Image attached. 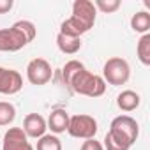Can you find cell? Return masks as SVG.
<instances>
[{"mask_svg": "<svg viewBox=\"0 0 150 150\" xmlns=\"http://www.w3.org/2000/svg\"><path fill=\"white\" fill-rule=\"evenodd\" d=\"M97 18V9L90 0H74L72 4V16L62 21L60 34L71 35V37H81L87 34Z\"/></svg>", "mask_w": 150, "mask_h": 150, "instance_id": "cell-1", "label": "cell"}, {"mask_svg": "<svg viewBox=\"0 0 150 150\" xmlns=\"http://www.w3.org/2000/svg\"><path fill=\"white\" fill-rule=\"evenodd\" d=\"M37 28L28 20H20L9 28H0V51L14 53L35 39Z\"/></svg>", "mask_w": 150, "mask_h": 150, "instance_id": "cell-2", "label": "cell"}, {"mask_svg": "<svg viewBox=\"0 0 150 150\" xmlns=\"http://www.w3.org/2000/svg\"><path fill=\"white\" fill-rule=\"evenodd\" d=\"M69 88L74 94L87 96V97H101L106 92V81L103 76L94 74L87 69H81L69 83Z\"/></svg>", "mask_w": 150, "mask_h": 150, "instance_id": "cell-3", "label": "cell"}, {"mask_svg": "<svg viewBox=\"0 0 150 150\" xmlns=\"http://www.w3.org/2000/svg\"><path fill=\"white\" fill-rule=\"evenodd\" d=\"M131 78V67L125 58L122 57H111L106 60L103 67V80L113 87H122Z\"/></svg>", "mask_w": 150, "mask_h": 150, "instance_id": "cell-4", "label": "cell"}, {"mask_svg": "<svg viewBox=\"0 0 150 150\" xmlns=\"http://www.w3.org/2000/svg\"><path fill=\"white\" fill-rule=\"evenodd\" d=\"M110 132L118 138L120 141H124L125 145L132 146L139 136V125L138 122L129 117V115H118L111 120V125H110Z\"/></svg>", "mask_w": 150, "mask_h": 150, "instance_id": "cell-5", "label": "cell"}, {"mask_svg": "<svg viewBox=\"0 0 150 150\" xmlns=\"http://www.w3.org/2000/svg\"><path fill=\"white\" fill-rule=\"evenodd\" d=\"M99 127H97V120L90 115L80 113V115H72L69 118V127L67 132L72 138H78V139H92L96 138Z\"/></svg>", "mask_w": 150, "mask_h": 150, "instance_id": "cell-6", "label": "cell"}, {"mask_svg": "<svg viewBox=\"0 0 150 150\" xmlns=\"http://www.w3.org/2000/svg\"><path fill=\"white\" fill-rule=\"evenodd\" d=\"M53 76V71H51V64L46 60V58H32L27 65V80L28 83L35 85V87H41V85H46Z\"/></svg>", "mask_w": 150, "mask_h": 150, "instance_id": "cell-7", "label": "cell"}, {"mask_svg": "<svg viewBox=\"0 0 150 150\" xmlns=\"http://www.w3.org/2000/svg\"><path fill=\"white\" fill-rule=\"evenodd\" d=\"M23 88V76L7 67H0V94L4 96H14Z\"/></svg>", "mask_w": 150, "mask_h": 150, "instance_id": "cell-8", "label": "cell"}, {"mask_svg": "<svg viewBox=\"0 0 150 150\" xmlns=\"http://www.w3.org/2000/svg\"><path fill=\"white\" fill-rule=\"evenodd\" d=\"M2 150H34V146L21 127H9V131L4 134Z\"/></svg>", "mask_w": 150, "mask_h": 150, "instance_id": "cell-9", "label": "cell"}, {"mask_svg": "<svg viewBox=\"0 0 150 150\" xmlns=\"http://www.w3.org/2000/svg\"><path fill=\"white\" fill-rule=\"evenodd\" d=\"M21 129L27 134V138L39 139L41 136L46 134L48 125H46V120H44L42 115H39V113H28L25 117V120H23V127Z\"/></svg>", "mask_w": 150, "mask_h": 150, "instance_id": "cell-10", "label": "cell"}, {"mask_svg": "<svg viewBox=\"0 0 150 150\" xmlns=\"http://www.w3.org/2000/svg\"><path fill=\"white\" fill-rule=\"evenodd\" d=\"M69 118H71V117H69V113H67L65 110L57 108V110H53V111L50 113V117H48V120H46V125H48V129L57 136V134L67 131V127H69Z\"/></svg>", "mask_w": 150, "mask_h": 150, "instance_id": "cell-11", "label": "cell"}, {"mask_svg": "<svg viewBox=\"0 0 150 150\" xmlns=\"http://www.w3.org/2000/svg\"><path fill=\"white\" fill-rule=\"evenodd\" d=\"M141 103V97L138 92L134 90H122L118 96H117V106L122 110V111H134Z\"/></svg>", "mask_w": 150, "mask_h": 150, "instance_id": "cell-12", "label": "cell"}, {"mask_svg": "<svg viewBox=\"0 0 150 150\" xmlns=\"http://www.w3.org/2000/svg\"><path fill=\"white\" fill-rule=\"evenodd\" d=\"M57 46L62 53L65 55H74L81 50V37H71V35H64L58 32L57 35Z\"/></svg>", "mask_w": 150, "mask_h": 150, "instance_id": "cell-13", "label": "cell"}, {"mask_svg": "<svg viewBox=\"0 0 150 150\" xmlns=\"http://www.w3.org/2000/svg\"><path fill=\"white\" fill-rule=\"evenodd\" d=\"M131 28L138 34H148L150 30V14L146 11H139L131 18Z\"/></svg>", "mask_w": 150, "mask_h": 150, "instance_id": "cell-14", "label": "cell"}, {"mask_svg": "<svg viewBox=\"0 0 150 150\" xmlns=\"http://www.w3.org/2000/svg\"><path fill=\"white\" fill-rule=\"evenodd\" d=\"M138 58L143 65H150V34H143L136 46Z\"/></svg>", "mask_w": 150, "mask_h": 150, "instance_id": "cell-15", "label": "cell"}, {"mask_svg": "<svg viewBox=\"0 0 150 150\" xmlns=\"http://www.w3.org/2000/svg\"><path fill=\"white\" fill-rule=\"evenodd\" d=\"M81 69H85V65L80 60H69V62H65V65L62 67V80H64V83L69 87L71 80L76 76Z\"/></svg>", "mask_w": 150, "mask_h": 150, "instance_id": "cell-16", "label": "cell"}, {"mask_svg": "<svg viewBox=\"0 0 150 150\" xmlns=\"http://www.w3.org/2000/svg\"><path fill=\"white\" fill-rule=\"evenodd\" d=\"M16 118V108L14 104L7 103V101H0V125H9L13 124Z\"/></svg>", "mask_w": 150, "mask_h": 150, "instance_id": "cell-17", "label": "cell"}, {"mask_svg": "<svg viewBox=\"0 0 150 150\" xmlns=\"http://www.w3.org/2000/svg\"><path fill=\"white\" fill-rule=\"evenodd\" d=\"M37 150H62V141L55 134H44L37 139Z\"/></svg>", "mask_w": 150, "mask_h": 150, "instance_id": "cell-18", "label": "cell"}, {"mask_svg": "<svg viewBox=\"0 0 150 150\" xmlns=\"http://www.w3.org/2000/svg\"><path fill=\"white\" fill-rule=\"evenodd\" d=\"M94 6H96L97 11H101L104 14H111V13H115V11L120 9L122 2H120V0H96Z\"/></svg>", "mask_w": 150, "mask_h": 150, "instance_id": "cell-19", "label": "cell"}, {"mask_svg": "<svg viewBox=\"0 0 150 150\" xmlns=\"http://www.w3.org/2000/svg\"><path fill=\"white\" fill-rule=\"evenodd\" d=\"M103 146H104V150H129V148H131L129 145H125L124 141H120L118 138H115L110 131H108L106 136H104Z\"/></svg>", "mask_w": 150, "mask_h": 150, "instance_id": "cell-20", "label": "cell"}, {"mask_svg": "<svg viewBox=\"0 0 150 150\" xmlns=\"http://www.w3.org/2000/svg\"><path fill=\"white\" fill-rule=\"evenodd\" d=\"M80 150H104V146H103L101 141H97L96 138H92V139H85L81 143V148Z\"/></svg>", "mask_w": 150, "mask_h": 150, "instance_id": "cell-21", "label": "cell"}, {"mask_svg": "<svg viewBox=\"0 0 150 150\" xmlns=\"http://www.w3.org/2000/svg\"><path fill=\"white\" fill-rule=\"evenodd\" d=\"M13 6H14L13 0H0V14L9 13V11L13 9Z\"/></svg>", "mask_w": 150, "mask_h": 150, "instance_id": "cell-22", "label": "cell"}]
</instances>
